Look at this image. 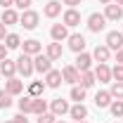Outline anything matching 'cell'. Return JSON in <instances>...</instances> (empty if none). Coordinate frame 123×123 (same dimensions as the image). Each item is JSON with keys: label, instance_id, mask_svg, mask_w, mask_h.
<instances>
[{"label": "cell", "instance_id": "cell-1", "mask_svg": "<svg viewBox=\"0 0 123 123\" xmlns=\"http://www.w3.org/2000/svg\"><path fill=\"white\" fill-rule=\"evenodd\" d=\"M38 21H40V14L33 12V10H24V12L19 14V24H21L26 31H33L36 26H38Z\"/></svg>", "mask_w": 123, "mask_h": 123}, {"label": "cell", "instance_id": "cell-2", "mask_svg": "<svg viewBox=\"0 0 123 123\" xmlns=\"http://www.w3.org/2000/svg\"><path fill=\"white\" fill-rule=\"evenodd\" d=\"M36 69H33V57H29V55H19V59H17V74H21L24 78H29L31 74H33Z\"/></svg>", "mask_w": 123, "mask_h": 123}, {"label": "cell", "instance_id": "cell-3", "mask_svg": "<svg viewBox=\"0 0 123 123\" xmlns=\"http://www.w3.org/2000/svg\"><path fill=\"white\" fill-rule=\"evenodd\" d=\"M107 26V17L99 14V12H92L90 17H88V29L92 31V33H99V31Z\"/></svg>", "mask_w": 123, "mask_h": 123}, {"label": "cell", "instance_id": "cell-4", "mask_svg": "<svg viewBox=\"0 0 123 123\" xmlns=\"http://www.w3.org/2000/svg\"><path fill=\"white\" fill-rule=\"evenodd\" d=\"M33 69H36L38 74H47V71L52 69V59H50L47 55H36V57H33Z\"/></svg>", "mask_w": 123, "mask_h": 123}, {"label": "cell", "instance_id": "cell-5", "mask_svg": "<svg viewBox=\"0 0 123 123\" xmlns=\"http://www.w3.org/2000/svg\"><path fill=\"white\" fill-rule=\"evenodd\" d=\"M104 45H107L109 50H116V52H118V50L123 47V33H121V31H109Z\"/></svg>", "mask_w": 123, "mask_h": 123}, {"label": "cell", "instance_id": "cell-6", "mask_svg": "<svg viewBox=\"0 0 123 123\" xmlns=\"http://www.w3.org/2000/svg\"><path fill=\"white\" fill-rule=\"evenodd\" d=\"M62 78H64V83H71V85H78V80H80V71H78L76 66H64L62 69Z\"/></svg>", "mask_w": 123, "mask_h": 123}, {"label": "cell", "instance_id": "cell-7", "mask_svg": "<svg viewBox=\"0 0 123 123\" xmlns=\"http://www.w3.org/2000/svg\"><path fill=\"white\" fill-rule=\"evenodd\" d=\"M21 50H24V55H29V57H36V55H40V40H36V38H29V40H24L21 43Z\"/></svg>", "mask_w": 123, "mask_h": 123}, {"label": "cell", "instance_id": "cell-8", "mask_svg": "<svg viewBox=\"0 0 123 123\" xmlns=\"http://www.w3.org/2000/svg\"><path fill=\"white\" fill-rule=\"evenodd\" d=\"M92 55H88V52H78V57H76V64H74V66H76L78 71H80V74H83V71H90V66H92Z\"/></svg>", "mask_w": 123, "mask_h": 123}, {"label": "cell", "instance_id": "cell-9", "mask_svg": "<svg viewBox=\"0 0 123 123\" xmlns=\"http://www.w3.org/2000/svg\"><path fill=\"white\" fill-rule=\"evenodd\" d=\"M50 36H52L55 43H62V40L69 38V26H64V24H55V26L50 29Z\"/></svg>", "mask_w": 123, "mask_h": 123}, {"label": "cell", "instance_id": "cell-10", "mask_svg": "<svg viewBox=\"0 0 123 123\" xmlns=\"http://www.w3.org/2000/svg\"><path fill=\"white\" fill-rule=\"evenodd\" d=\"M66 40H69V50H74L76 55L85 50V38H83L80 33H71V36H69Z\"/></svg>", "mask_w": 123, "mask_h": 123}, {"label": "cell", "instance_id": "cell-11", "mask_svg": "<svg viewBox=\"0 0 123 123\" xmlns=\"http://www.w3.org/2000/svg\"><path fill=\"white\" fill-rule=\"evenodd\" d=\"M62 83H64L62 71H57V69H50V71L45 74V85H47V88H59Z\"/></svg>", "mask_w": 123, "mask_h": 123}, {"label": "cell", "instance_id": "cell-12", "mask_svg": "<svg viewBox=\"0 0 123 123\" xmlns=\"http://www.w3.org/2000/svg\"><path fill=\"white\" fill-rule=\"evenodd\" d=\"M104 17H107V21H118L123 17V7L121 5H104Z\"/></svg>", "mask_w": 123, "mask_h": 123}, {"label": "cell", "instance_id": "cell-13", "mask_svg": "<svg viewBox=\"0 0 123 123\" xmlns=\"http://www.w3.org/2000/svg\"><path fill=\"white\" fill-rule=\"evenodd\" d=\"M92 74H95V78H97L99 83H111V69H109L107 64H97Z\"/></svg>", "mask_w": 123, "mask_h": 123}, {"label": "cell", "instance_id": "cell-14", "mask_svg": "<svg viewBox=\"0 0 123 123\" xmlns=\"http://www.w3.org/2000/svg\"><path fill=\"white\" fill-rule=\"evenodd\" d=\"M5 90L10 92L12 97H14V95H21V92H24V80H19V78H7V80H5Z\"/></svg>", "mask_w": 123, "mask_h": 123}, {"label": "cell", "instance_id": "cell-15", "mask_svg": "<svg viewBox=\"0 0 123 123\" xmlns=\"http://www.w3.org/2000/svg\"><path fill=\"white\" fill-rule=\"evenodd\" d=\"M109 57H111V50H109L107 45H97L95 50H92V59L99 62V64H107Z\"/></svg>", "mask_w": 123, "mask_h": 123}, {"label": "cell", "instance_id": "cell-16", "mask_svg": "<svg viewBox=\"0 0 123 123\" xmlns=\"http://www.w3.org/2000/svg\"><path fill=\"white\" fill-rule=\"evenodd\" d=\"M50 109H52V114L55 116H64V114H69V102L66 99H62V97H57V99H52V104H50Z\"/></svg>", "mask_w": 123, "mask_h": 123}, {"label": "cell", "instance_id": "cell-17", "mask_svg": "<svg viewBox=\"0 0 123 123\" xmlns=\"http://www.w3.org/2000/svg\"><path fill=\"white\" fill-rule=\"evenodd\" d=\"M69 114H71V118H76V121H85V118H88V107H85L83 102H76L74 107L69 109Z\"/></svg>", "mask_w": 123, "mask_h": 123}, {"label": "cell", "instance_id": "cell-18", "mask_svg": "<svg viewBox=\"0 0 123 123\" xmlns=\"http://www.w3.org/2000/svg\"><path fill=\"white\" fill-rule=\"evenodd\" d=\"M0 74H2L5 78H14V74H17V62L2 59V62H0Z\"/></svg>", "mask_w": 123, "mask_h": 123}, {"label": "cell", "instance_id": "cell-19", "mask_svg": "<svg viewBox=\"0 0 123 123\" xmlns=\"http://www.w3.org/2000/svg\"><path fill=\"white\" fill-rule=\"evenodd\" d=\"M78 24H80V12L74 10V7H69L64 12V26H78Z\"/></svg>", "mask_w": 123, "mask_h": 123}, {"label": "cell", "instance_id": "cell-20", "mask_svg": "<svg viewBox=\"0 0 123 123\" xmlns=\"http://www.w3.org/2000/svg\"><path fill=\"white\" fill-rule=\"evenodd\" d=\"M111 102H114V97H111V92H109V90H99L97 95H95V104H97L99 109H107Z\"/></svg>", "mask_w": 123, "mask_h": 123}, {"label": "cell", "instance_id": "cell-21", "mask_svg": "<svg viewBox=\"0 0 123 123\" xmlns=\"http://www.w3.org/2000/svg\"><path fill=\"white\" fill-rule=\"evenodd\" d=\"M45 17H50V19H55V17H59L62 14V2H57V0H50L45 5Z\"/></svg>", "mask_w": 123, "mask_h": 123}, {"label": "cell", "instance_id": "cell-22", "mask_svg": "<svg viewBox=\"0 0 123 123\" xmlns=\"http://www.w3.org/2000/svg\"><path fill=\"white\" fill-rule=\"evenodd\" d=\"M47 57L52 62H57V59H62V55H64V50H62V43H50L47 45V52H45Z\"/></svg>", "mask_w": 123, "mask_h": 123}, {"label": "cell", "instance_id": "cell-23", "mask_svg": "<svg viewBox=\"0 0 123 123\" xmlns=\"http://www.w3.org/2000/svg\"><path fill=\"white\" fill-rule=\"evenodd\" d=\"M5 26H12V24H19V14H17L12 7H7L5 12H2V19H0Z\"/></svg>", "mask_w": 123, "mask_h": 123}, {"label": "cell", "instance_id": "cell-24", "mask_svg": "<svg viewBox=\"0 0 123 123\" xmlns=\"http://www.w3.org/2000/svg\"><path fill=\"white\" fill-rule=\"evenodd\" d=\"M78 83H80V85H83V88L88 90V88H92V85L97 83V78H95V74H92V71H83V74H80V80H78Z\"/></svg>", "mask_w": 123, "mask_h": 123}, {"label": "cell", "instance_id": "cell-25", "mask_svg": "<svg viewBox=\"0 0 123 123\" xmlns=\"http://www.w3.org/2000/svg\"><path fill=\"white\" fill-rule=\"evenodd\" d=\"M19 111L21 114H33V97L31 95H26V97L19 99Z\"/></svg>", "mask_w": 123, "mask_h": 123}, {"label": "cell", "instance_id": "cell-26", "mask_svg": "<svg viewBox=\"0 0 123 123\" xmlns=\"http://www.w3.org/2000/svg\"><path fill=\"white\" fill-rule=\"evenodd\" d=\"M19 45H21V38H19L17 33H7V36H5V47H7V50H17Z\"/></svg>", "mask_w": 123, "mask_h": 123}, {"label": "cell", "instance_id": "cell-27", "mask_svg": "<svg viewBox=\"0 0 123 123\" xmlns=\"http://www.w3.org/2000/svg\"><path fill=\"white\" fill-rule=\"evenodd\" d=\"M109 111H111L114 118H121L123 116V99H114V102L109 104Z\"/></svg>", "mask_w": 123, "mask_h": 123}, {"label": "cell", "instance_id": "cell-28", "mask_svg": "<svg viewBox=\"0 0 123 123\" xmlns=\"http://www.w3.org/2000/svg\"><path fill=\"white\" fill-rule=\"evenodd\" d=\"M43 90H45V83H40V80H33V83L29 85V95L31 97H40Z\"/></svg>", "mask_w": 123, "mask_h": 123}, {"label": "cell", "instance_id": "cell-29", "mask_svg": "<svg viewBox=\"0 0 123 123\" xmlns=\"http://www.w3.org/2000/svg\"><path fill=\"white\" fill-rule=\"evenodd\" d=\"M47 111V102L43 99V97H33V114H45Z\"/></svg>", "mask_w": 123, "mask_h": 123}, {"label": "cell", "instance_id": "cell-30", "mask_svg": "<svg viewBox=\"0 0 123 123\" xmlns=\"http://www.w3.org/2000/svg\"><path fill=\"white\" fill-rule=\"evenodd\" d=\"M109 92H111V97H114V99H123V80H114Z\"/></svg>", "mask_w": 123, "mask_h": 123}, {"label": "cell", "instance_id": "cell-31", "mask_svg": "<svg viewBox=\"0 0 123 123\" xmlns=\"http://www.w3.org/2000/svg\"><path fill=\"white\" fill-rule=\"evenodd\" d=\"M71 99H74V102H83V99H85V88H83V85H74V88H71Z\"/></svg>", "mask_w": 123, "mask_h": 123}, {"label": "cell", "instance_id": "cell-32", "mask_svg": "<svg viewBox=\"0 0 123 123\" xmlns=\"http://www.w3.org/2000/svg\"><path fill=\"white\" fill-rule=\"evenodd\" d=\"M12 107V95L7 90H0V109H10Z\"/></svg>", "mask_w": 123, "mask_h": 123}, {"label": "cell", "instance_id": "cell-33", "mask_svg": "<svg viewBox=\"0 0 123 123\" xmlns=\"http://www.w3.org/2000/svg\"><path fill=\"white\" fill-rule=\"evenodd\" d=\"M55 121H57V116H55L52 111H45V114L38 116V123H55Z\"/></svg>", "mask_w": 123, "mask_h": 123}, {"label": "cell", "instance_id": "cell-34", "mask_svg": "<svg viewBox=\"0 0 123 123\" xmlns=\"http://www.w3.org/2000/svg\"><path fill=\"white\" fill-rule=\"evenodd\" d=\"M111 78H114V80H123V64H116V66L111 69Z\"/></svg>", "mask_w": 123, "mask_h": 123}, {"label": "cell", "instance_id": "cell-35", "mask_svg": "<svg viewBox=\"0 0 123 123\" xmlns=\"http://www.w3.org/2000/svg\"><path fill=\"white\" fill-rule=\"evenodd\" d=\"M14 5L19 7V10H29L31 5H33V0H14Z\"/></svg>", "mask_w": 123, "mask_h": 123}, {"label": "cell", "instance_id": "cell-36", "mask_svg": "<svg viewBox=\"0 0 123 123\" xmlns=\"http://www.w3.org/2000/svg\"><path fill=\"white\" fill-rule=\"evenodd\" d=\"M14 123H29L26 114H17V116H14Z\"/></svg>", "mask_w": 123, "mask_h": 123}, {"label": "cell", "instance_id": "cell-37", "mask_svg": "<svg viewBox=\"0 0 123 123\" xmlns=\"http://www.w3.org/2000/svg\"><path fill=\"white\" fill-rule=\"evenodd\" d=\"M7 52H10V50H7V47L0 43V62H2V59H7Z\"/></svg>", "mask_w": 123, "mask_h": 123}, {"label": "cell", "instance_id": "cell-38", "mask_svg": "<svg viewBox=\"0 0 123 123\" xmlns=\"http://www.w3.org/2000/svg\"><path fill=\"white\" fill-rule=\"evenodd\" d=\"M83 0H64V5H69V7H74L76 10V5H80Z\"/></svg>", "mask_w": 123, "mask_h": 123}, {"label": "cell", "instance_id": "cell-39", "mask_svg": "<svg viewBox=\"0 0 123 123\" xmlns=\"http://www.w3.org/2000/svg\"><path fill=\"white\" fill-rule=\"evenodd\" d=\"M5 36H7V26L0 21V40H5Z\"/></svg>", "mask_w": 123, "mask_h": 123}, {"label": "cell", "instance_id": "cell-40", "mask_svg": "<svg viewBox=\"0 0 123 123\" xmlns=\"http://www.w3.org/2000/svg\"><path fill=\"white\" fill-rule=\"evenodd\" d=\"M0 5L7 10V7H12V5H14V0H0Z\"/></svg>", "mask_w": 123, "mask_h": 123}, {"label": "cell", "instance_id": "cell-41", "mask_svg": "<svg viewBox=\"0 0 123 123\" xmlns=\"http://www.w3.org/2000/svg\"><path fill=\"white\" fill-rule=\"evenodd\" d=\"M116 62H118V64H123V47L116 52Z\"/></svg>", "mask_w": 123, "mask_h": 123}, {"label": "cell", "instance_id": "cell-42", "mask_svg": "<svg viewBox=\"0 0 123 123\" xmlns=\"http://www.w3.org/2000/svg\"><path fill=\"white\" fill-rule=\"evenodd\" d=\"M97 2H99V5H109L111 0H97Z\"/></svg>", "mask_w": 123, "mask_h": 123}, {"label": "cell", "instance_id": "cell-43", "mask_svg": "<svg viewBox=\"0 0 123 123\" xmlns=\"http://www.w3.org/2000/svg\"><path fill=\"white\" fill-rule=\"evenodd\" d=\"M116 5H123V0H116Z\"/></svg>", "mask_w": 123, "mask_h": 123}, {"label": "cell", "instance_id": "cell-44", "mask_svg": "<svg viewBox=\"0 0 123 123\" xmlns=\"http://www.w3.org/2000/svg\"><path fill=\"white\" fill-rule=\"evenodd\" d=\"M5 123H14V118H12V121H5Z\"/></svg>", "mask_w": 123, "mask_h": 123}, {"label": "cell", "instance_id": "cell-45", "mask_svg": "<svg viewBox=\"0 0 123 123\" xmlns=\"http://www.w3.org/2000/svg\"><path fill=\"white\" fill-rule=\"evenodd\" d=\"M76 123H88V121H76Z\"/></svg>", "mask_w": 123, "mask_h": 123}, {"label": "cell", "instance_id": "cell-46", "mask_svg": "<svg viewBox=\"0 0 123 123\" xmlns=\"http://www.w3.org/2000/svg\"><path fill=\"white\" fill-rule=\"evenodd\" d=\"M55 123H64V121H55Z\"/></svg>", "mask_w": 123, "mask_h": 123}, {"label": "cell", "instance_id": "cell-47", "mask_svg": "<svg viewBox=\"0 0 123 123\" xmlns=\"http://www.w3.org/2000/svg\"><path fill=\"white\" fill-rule=\"evenodd\" d=\"M116 123H118V121H116Z\"/></svg>", "mask_w": 123, "mask_h": 123}]
</instances>
